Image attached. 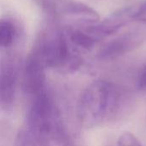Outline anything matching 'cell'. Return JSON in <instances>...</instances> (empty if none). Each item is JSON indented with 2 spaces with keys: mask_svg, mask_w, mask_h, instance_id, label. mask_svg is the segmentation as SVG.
<instances>
[{
  "mask_svg": "<svg viewBox=\"0 0 146 146\" xmlns=\"http://www.w3.org/2000/svg\"><path fill=\"white\" fill-rule=\"evenodd\" d=\"M32 98L15 146H68L59 110L47 89Z\"/></svg>",
  "mask_w": 146,
  "mask_h": 146,
  "instance_id": "cell-1",
  "label": "cell"
},
{
  "mask_svg": "<svg viewBox=\"0 0 146 146\" xmlns=\"http://www.w3.org/2000/svg\"><path fill=\"white\" fill-rule=\"evenodd\" d=\"M121 89L108 81L96 80L81 93L77 104V116L86 128L102 125L119 114L124 104Z\"/></svg>",
  "mask_w": 146,
  "mask_h": 146,
  "instance_id": "cell-2",
  "label": "cell"
},
{
  "mask_svg": "<svg viewBox=\"0 0 146 146\" xmlns=\"http://www.w3.org/2000/svg\"><path fill=\"white\" fill-rule=\"evenodd\" d=\"M32 52L41 61L45 68H58L76 69L81 63L80 59L70 50L68 38L58 30L43 32Z\"/></svg>",
  "mask_w": 146,
  "mask_h": 146,
  "instance_id": "cell-3",
  "label": "cell"
},
{
  "mask_svg": "<svg viewBox=\"0 0 146 146\" xmlns=\"http://www.w3.org/2000/svg\"><path fill=\"white\" fill-rule=\"evenodd\" d=\"M21 69V60L15 52L6 50L0 55V102L4 107L13 104Z\"/></svg>",
  "mask_w": 146,
  "mask_h": 146,
  "instance_id": "cell-4",
  "label": "cell"
},
{
  "mask_svg": "<svg viewBox=\"0 0 146 146\" xmlns=\"http://www.w3.org/2000/svg\"><path fill=\"white\" fill-rule=\"evenodd\" d=\"M137 7L130 6L121 8L110 14L101 22L86 26L83 30L95 38L98 41L117 33L121 27L134 20Z\"/></svg>",
  "mask_w": 146,
  "mask_h": 146,
  "instance_id": "cell-5",
  "label": "cell"
},
{
  "mask_svg": "<svg viewBox=\"0 0 146 146\" xmlns=\"http://www.w3.org/2000/svg\"><path fill=\"white\" fill-rule=\"evenodd\" d=\"M45 69L38 56L31 51L23 69V87L30 96L33 97L46 89Z\"/></svg>",
  "mask_w": 146,
  "mask_h": 146,
  "instance_id": "cell-6",
  "label": "cell"
},
{
  "mask_svg": "<svg viewBox=\"0 0 146 146\" xmlns=\"http://www.w3.org/2000/svg\"><path fill=\"white\" fill-rule=\"evenodd\" d=\"M140 37L137 34H127L115 38L104 44L98 52L100 59H114L130 51L140 43Z\"/></svg>",
  "mask_w": 146,
  "mask_h": 146,
  "instance_id": "cell-7",
  "label": "cell"
},
{
  "mask_svg": "<svg viewBox=\"0 0 146 146\" xmlns=\"http://www.w3.org/2000/svg\"><path fill=\"white\" fill-rule=\"evenodd\" d=\"M66 11L68 14L77 17L85 25V27L99 22L98 14L92 8L85 3L77 2L70 3L66 8Z\"/></svg>",
  "mask_w": 146,
  "mask_h": 146,
  "instance_id": "cell-8",
  "label": "cell"
},
{
  "mask_svg": "<svg viewBox=\"0 0 146 146\" xmlns=\"http://www.w3.org/2000/svg\"><path fill=\"white\" fill-rule=\"evenodd\" d=\"M68 38L74 47L84 50H91L98 42L95 38L83 29H70Z\"/></svg>",
  "mask_w": 146,
  "mask_h": 146,
  "instance_id": "cell-9",
  "label": "cell"
},
{
  "mask_svg": "<svg viewBox=\"0 0 146 146\" xmlns=\"http://www.w3.org/2000/svg\"><path fill=\"white\" fill-rule=\"evenodd\" d=\"M15 36V26L8 21H0V48L11 46Z\"/></svg>",
  "mask_w": 146,
  "mask_h": 146,
  "instance_id": "cell-10",
  "label": "cell"
},
{
  "mask_svg": "<svg viewBox=\"0 0 146 146\" xmlns=\"http://www.w3.org/2000/svg\"><path fill=\"white\" fill-rule=\"evenodd\" d=\"M118 146H143L139 139L130 133H125L118 139Z\"/></svg>",
  "mask_w": 146,
  "mask_h": 146,
  "instance_id": "cell-11",
  "label": "cell"
},
{
  "mask_svg": "<svg viewBox=\"0 0 146 146\" xmlns=\"http://www.w3.org/2000/svg\"><path fill=\"white\" fill-rule=\"evenodd\" d=\"M133 21L146 22V2L142 3L140 6L137 7Z\"/></svg>",
  "mask_w": 146,
  "mask_h": 146,
  "instance_id": "cell-12",
  "label": "cell"
},
{
  "mask_svg": "<svg viewBox=\"0 0 146 146\" xmlns=\"http://www.w3.org/2000/svg\"><path fill=\"white\" fill-rule=\"evenodd\" d=\"M138 86L139 90L141 91H146V65L141 70L139 76V81Z\"/></svg>",
  "mask_w": 146,
  "mask_h": 146,
  "instance_id": "cell-13",
  "label": "cell"
},
{
  "mask_svg": "<svg viewBox=\"0 0 146 146\" xmlns=\"http://www.w3.org/2000/svg\"><path fill=\"white\" fill-rule=\"evenodd\" d=\"M2 133H3V129H2V128H0V135L2 134ZM0 142H1V139H0Z\"/></svg>",
  "mask_w": 146,
  "mask_h": 146,
  "instance_id": "cell-14",
  "label": "cell"
}]
</instances>
